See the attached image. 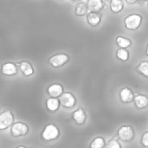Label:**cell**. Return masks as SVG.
<instances>
[{"label": "cell", "instance_id": "obj_3", "mask_svg": "<svg viewBox=\"0 0 148 148\" xmlns=\"http://www.w3.org/2000/svg\"><path fill=\"white\" fill-rule=\"evenodd\" d=\"M135 136L134 130L130 126H122L118 130V137L121 141L129 142L134 140Z\"/></svg>", "mask_w": 148, "mask_h": 148}, {"label": "cell", "instance_id": "obj_8", "mask_svg": "<svg viewBox=\"0 0 148 148\" xmlns=\"http://www.w3.org/2000/svg\"><path fill=\"white\" fill-rule=\"evenodd\" d=\"M120 98H121V101L123 103L127 104V103H131L132 101H134V95L133 91L130 88H124L120 92Z\"/></svg>", "mask_w": 148, "mask_h": 148}, {"label": "cell", "instance_id": "obj_28", "mask_svg": "<svg viewBox=\"0 0 148 148\" xmlns=\"http://www.w3.org/2000/svg\"><path fill=\"white\" fill-rule=\"evenodd\" d=\"M72 1H74V2H81L82 0H72Z\"/></svg>", "mask_w": 148, "mask_h": 148}, {"label": "cell", "instance_id": "obj_22", "mask_svg": "<svg viewBox=\"0 0 148 148\" xmlns=\"http://www.w3.org/2000/svg\"><path fill=\"white\" fill-rule=\"evenodd\" d=\"M106 146L105 144V140L101 137H97L95 138L92 143L90 144V147L91 148H102Z\"/></svg>", "mask_w": 148, "mask_h": 148}, {"label": "cell", "instance_id": "obj_16", "mask_svg": "<svg viewBox=\"0 0 148 148\" xmlns=\"http://www.w3.org/2000/svg\"><path fill=\"white\" fill-rule=\"evenodd\" d=\"M109 7L113 13H120L124 8V3L122 0H110Z\"/></svg>", "mask_w": 148, "mask_h": 148}, {"label": "cell", "instance_id": "obj_25", "mask_svg": "<svg viewBox=\"0 0 148 148\" xmlns=\"http://www.w3.org/2000/svg\"><path fill=\"white\" fill-rule=\"evenodd\" d=\"M127 3H129V4H134V3H137L138 2V0H125Z\"/></svg>", "mask_w": 148, "mask_h": 148}, {"label": "cell", "instance_id": "obj_13", "mask_svg": "<svg viewBox=\"0 0 148 148\" xmlns=\"http://www.w3.org/2000/svg\"><path fill=\"white\" fill-rule=\"evenodd\" d=\"M88 9L89 11H100L104 7V3L102 0H88L87 3Z\"/></svg>", "mask_w": 148, "mask_h": 148}, {"label": "cell", "instance_id": "obj_23", "mask_svg": "<svg viewBox=\"0 0 148 148\" xmlns=\"http://www.w3.org/2000/svg\"><path fill=\"white\" fill-rule=\"evenodd\" d=\"M107 147L109 148H121V145L119 143V141L115 139H113L111 140H109L108 144L107 145Z\"/></svg>", "mask_w": 148, "mask_h": 148}, {"label": "cell", "instance_id": "obj_27", "mask_svg": "<svg viewBox=\"0 0 148 148\" xmlns=\"http://www.w3.org/2000/svg\"><path fill=\"white\" fill-rule=\"evenodd\" d=\"M138 2H140V3H144V0H138Z\"/></svg>", "mask_w": 148, "mask_h": 148}, {"label": "cell", "instance_id": "obj_11", "mask_svg": "<svg viewBox=\"0 0 148 148\" xmlns=\"http://www.w3.org/2000/svg\"><path fill=\"white\" fill-rule=\"evenodd\" d=\"M134 102L138 109H145L148 107V96L145 95H138L134 96Z\"/></svg>", "mask_w": 148, "mask_h": 148}, {"label": "cell", "instance_id": "obj_1", "mask_svg": "<svg viewBox=\"0 0 148 148\" xmlns=\"http://www.w3.org/2000/svg\"><path fill=\"white\" fill-rule=\"evenodd\" d=\"M142 20H143V18L140 15L131 14L124 19V23H125V26L127 29L136 30L141 25Z\"/></svg>", "mask_w": 148, "mask_h": 148}, {"label": "cell", "instance_id": "obj_24", "mask_svg": "<svg viewBox=\"0 0 148 148\" xmlns=\"http://www.w3.org/2000/svg\"><path fill=\"white\" fill-rule=\"evenodd\" d=\"M141 144L143 147H148V132H146L141 137Z\"/></svg>", "mask_w": 148, "mask_h": 148}, {"label": "cell", "instance_id": "obj_9", "mask_svg": "<svg viewBox=\"0 0 148 148\" xmlns=\"http://www.w3.org/2000/svg\"><path fill=\"white\" fill-rule=\"evenodd\" d=\"M87 21L92 27H97L101 21V15L98 11H90L87 16Z\"/></svg>", "mask_w": 148, "mask_h": 148}, {"label": "cell", "instance_id": "obj_12", "mask_svg": "<svg viewBox=\"0 0 148 148\" xmlns=\"http://www.w3.org/2000/svg\"><path fill=\"white\" fill-rule=\"evenodd\" d=\"M72 118L77 125H83L86 121L87 115L85 114V111L82 108H80L73 113Z\"/></svg>", "mask_w": 148, "mask_h": 148}, {"label": "cell", "instance_id": "obj_19", "mask_svg": "<svg viewBox=\"0 0 148 148\" xmlns=\"http://www.w3.org/2000/svg\"><path fill=\"white\" fill-rule=\"evenodd\" d=\"M136 71L145 77H148V61H143L136 67Z\"/></svg>", "mask_w": 148, "mask_h": 148}, {"label": "cell", "instance_id": "obj_2", "mask_svg": "<svg viewBox=\"0 0 148 148\" xmlns=\"http://www.w3.org/2000/svg\"><path fill=\"white\" fill-rule=\"evenodd\" d=\"M59 135H60V131H59L58 127L54 124L48 125L42 133V139L47 141L55 140L58 138Z\"/></svg>", "mask_w": 148, "mask_h": 148}, {"label": "cell", "instance_id": "obj_29", "mask_svg": "<svg viewBox=\"0 0 148 148\" xmlns=\"http://www.w3.org/2000/svg\"><path fill=\"white\" fill-rule=\"evenodd\" d=\"M147 6H148V1H147Z\"/></svg>", "mask_w": 148, "mask_h": 148}, {"label": "cell", "instance_id": "obj_10", "mask_svg": "<svg viewBox=\"0 0 148 148\" xmlns=\"http://www.w3.org/2000/svg\"><path fill=\"white\" fill-rule=\"evenodd\" d=\"M1 72L4 75L11 76V75H15L17 73V69H16V64L12 62H6L3 64L1 68Z\"/></svg>", "mask_w": 148, "mask_h": 148}, {"label": "cell", "instance_id": "obj_14", "mask_svg": "<svg viewBox=\"0 0 148 148\" xmlns=\"http://www.w3.org/2000/svg\"><path fill=\"white\" fill-rule=\"evenodd\" d=\"M63 93V88L60 84H52L48 88V94L51 97H59Z\"/></svg>", "mask_w": 148, "mask_h": 148}, {"label": "cell", "instance_id": "obj_7", "mask_svg": "<svg viewBox=\"0 0 148 148\" xmlns=\"http://www.w3.org/2000/svg\"><path fill=\"white\" fill-rule=\"evenodd\" d=\"M29 132V127L23 122H16L11 127V135L13 137L25 136Z\"/></svg>", "mask_w": 148, "mask_h": 148}, {"label": "cell", "instance_id": "obj_4", "mask_svg": "<svg viewBox=\"0 0 148 148\" xmlns=\"http://www.w3.org/2000/svg\"><path fill=\"white\" fill-rule=\"evenodd\" d=\"M69 61V56L67 54L60 53L52 56L49 60V63L53 68H61L63 65H65Z\"/></svg>", "mask_w": 148, "mask_h": 148}, {"label": "cell", "instance_id": "obj_20", "mask_svg": "<svg viewBox=\"0 0 148 148\" xmlns=\"http://www.w3.org/2000/svg\"><path fill=\"white\" fill-rule=\"evenodd\" d=\"M115 41H116L117 45L120 48H123V49L129 48L131 46V44H132L131 40L127 38V37H124V36H118Z\"/></svg>", "mask_w": 148, "mask_h": 148}, {"label": "cell", "instance_id": "obj_18", "mask_svg": "<svg viewBox=\"0 0 148 148\" xmlns=\"http://www.w3.org/2000/svg\"><path fill=\"white\" fill-rule=\"evenodd\" d=\"M88 9V5L86 3H79L76 4L75 8V13L76 16H82L84 15L87 14Z\"/></svg>", "mask_w": 148, "mask_h": 148}, {"label": "cell", "instance_id": "obj_5", "mask_svg": "<svg viewBox=\"0 0 148 148\" xmlns=\"http://www.w3.org/2000/svg\"><path fill=\"white\" fill-rule=\"evenodd\" d=\"M60 104L65 108H72L76 104V99L72 93H62L59 96Z\"/></svg>", "mask_w": 148, "mask_h": 148}, {"label": "cell", "instance_id": "obj_6", "mask_svg": "<svg viewBox=\"0 0 148 148\" xmlns=\"http://www.w3.org/2000/svg\"><path fill=\"white\" fill-rule=\"evenodd\" d=\"M14 121V115L10 110H6L0 114V130H6Z\"/></svg>", "mask_w": 148, "mask_h": 148}, {"label": "cell", "instance_id": "obj_21", "mask_svg": "<svg viewBox=\"0 0 148 148\" xmlns=\"http://www.w3.org/2000/svg\"><path fill=\"white\" fill-rule=\"evenodd\" d=\"M116 57L122 62H126L129 59V52L126 49L121 48L116 52Z\"/></svg>", "mask_w": 148, "mask_h": 148}, {"label": "cell", "instance_id": "obj_15", "mask_svg": "<svg viewBox=\"0 0 148 148\" xmlns=\"http://www.w3.org/2000/svg\"><path fill=\"white\" fill-rule=\"evenodd\" d=\"M20 70L24 76H30L34 74V69L32 65L28 62H22L19 65Z\"/></svg>", "mask_w": 148, "mask_h": 148}, {"label": "cell", "instance_id": "obj_26", "mask_svg": "<svg viewBox=\"0 0 148 148\" xmlns=\"http://www.w3.org/2000/svg\"><path fill=\"white\" fill-rule=\"evenodd\" d=\"M146 53H147V55L148 56V43L147 45V48H146Z\"/></svg>", "mask_w": 148, "mask_h": 148}, {"label": "cell", "instance_id": "obj_17", "mask_svg": "<svg viewBox=\"0 0 148 148\" xmlns=\"http://www.w3.org/2000/svg\"><path fill=\"white\" fill-rule=\"evenodd\" d=\"M60 101L59 99H56V97H51L49 98L46 101V106L47 108L50 111V112H56L58 110L59 107H60Z\"/></svg>", "mask_w": 148, "mask_h": 148}]
</instances>
